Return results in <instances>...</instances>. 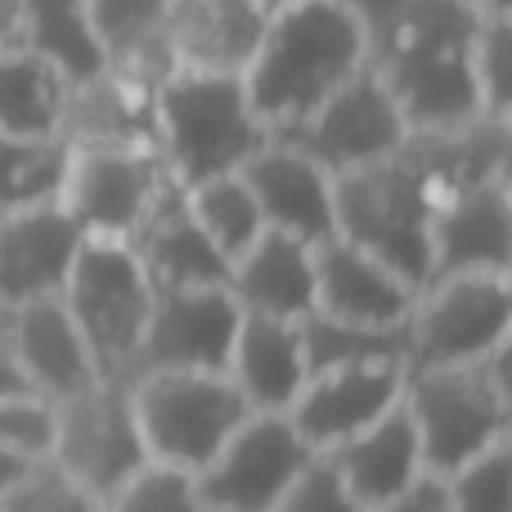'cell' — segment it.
Instances as JSON below:
<instances>
[{"instance_id":"1","label":"cell","mask_w":512,"mask_h":512,"mask_svg":"<svg viewBox=\"0 0 512 512\" xmlns=\"http://www.w3.org/2000/svg\"><path fill=\"white\" fill-rule=\"evenodd\" d=\"M364 63L369 32L342 0H288L265 18L261 41L239 77L252 117L270 140H279Z\"/></svg>"},{"instance_id":"2","label":"cell","mask_w":512,"mask_h":512,"mask_svg":"<svg viewBox=\"0 0 512 512\" xmlns=\"http://www.w3.org/2000/svg\"><path fill=\"white\" fill-rule=\"evenodd\" d=\"M436 203L441 189L400 144L391 158L333 176V234L423 288L432 265Z\"/></svg>"},{"instance_id":"3","label":"cell","mask_w":512,"mask_h":512,"mask_svg":"<svg viewBox=\"0 0 512 512\" xmlns=\"http://www.w3.org/2000/svg\"><path fill=\"white\" fill-rule=\"evenodd\" d=\"M400 405L423 445V468L432 477H450L459 463L512 436L508 351L468 364L405 369Z\"/></svg>"},{"instance_id":"4","label":"cell","mask_w":512,"mask_h":512,"mask_svg":"<svg viewBox=\"0 0 512 512\" xmlns=\"http://www.w3.org/2000/svg\"><path fill=\"white\" fill-rule=\"evenodd\" d=\"M158 153L180 185L239 171L270 135L248 108L239 72H171L153 95Z\"/></svg>"},{"instance_id":"5","label":"cell","mask_w":512,"mask_h":512,"mask_svg":"<svg viewBox=\"0 0 512 512\" xmlns=\"http://www.w3.org/2000/svg\"><path fill=\"white\" fill-rule=\"evenodd\" d=\"M59 301L68 306L90 364L104 382H131L144 324L153 310V283L122 239H81Z\"/></svg>"},{"instance_id":"6","label":"cell","mask_w":512,"mask_h":512,"mask_svg":"<svg viewBox=\"0 0 512 512\" xmlns=\"http://www.w3.org/2000/svg\"><path fill=\"white\" fill-rule=\"evenodd\" d=\"M126 391L149 463H167L180 472H203L234 427L252 414L225 373L162 369L140 373L126 382Z\"/></svg>"},{"instance_id":"7","label":"cell","mask_w":512,"mask_h":512,"mask_svg":"<svg viewBox=\"0 0 512 512\" xmlns=\"http://www.w3.org/2000/svg\"><path fill=\"white\" fill-rule=\"evenodd\" d=\"M409 364H468L508 351L512 279L508 274H441L427 279L405 319Z\"/></svg>"},{"instance_id":"8","label":"cell","mask_w":512,"mask_h":512,"mask_svg":"<svg viewBox=\"0 0 512 512\" xmlns=\"http://www.w3.org/2000/svg\"><path fill=\"white\" fill-rule=\"evenodd\" d=\"M45 463H54L95 504L113 499L149 463L131 391L122 382L99 378L77 396L54 400V445Z\"/></svg>"},{"instance_id":"9","label":"cell","mask_w":512,"mask_h":512,"mask_svg":"<svg viewBox=\"0 0 512 512\" xmlns=\"http://www.w3.org/2000/svg\"><path fill=\"white\" fill-rule=\"evenodd\" d=\"M171 180L176 176L158 149H68L54 203L86 239L126 243Z\"/></svg>"},{"instance_id":"10","label":"cell","mask_w":512,"mask_h":512,"mask_svg":"<svg viewBox=\"0 0 512 512\" xmlns=\"http://www.w3.org/2000/svg\"><path fill=\"white\" fill-rule=\"evenodd\" d=\"M405 135H409V126L400 117V104L391 99L387 81H382V72L373 63H364L297 131L279 135V140H288L292 149L315 158L328 176H342V171L391 158L405 144Z\"/></svg>"},{"instance_id":"11","label":"cell","mask_w":512,"mask_h":512,"mask_svg":"<svg viewBox=\"0 0 512 512\" xmlns=\"http://www.w3.org/2000/svg\"><path fill=\"white\" fill-rule=\"evenodd\" d=\"M310 454L288 414H248L207 468L194 472L198 499L207 512H274Z\"/></svg>"},{"instance_id":"12","label":"cell","mask_w":512,"mask_h":512,"mask_svg":"<svg viewBox=\"0 0 512 512\" xmlns=\"http://www.w3.org/2000/svg\"><path fill=\"white\" fill-rule=\"evenodd\" d=\"M468 36H432V41H409L396 50L369 54V63L382 72L391 99L400 104L409 131H450L472 117H481L477 77L468 59Z\"/></svg>"},{"instance_id":"13","label":"cell","mask_w":512,"mask_h":512,"mask_svg":"<svg viewBox=\"0 0 512 512\" xmlns=\"http://www.w3.org/2000/svg\"><path fill=\"white\" fill-rule=\"evenodd\" d=\"M239 301L230 288H171L153 292V310L144 324V342L135 355L131 382L140 373L189 369V373H225L234 333H239Z\"/></svg>"},{"instance_id":"14","label":"cell","mask_w":512,"mask_h":512,"mask_svg":"<svg viewBox=\"0 0 512 512\" xmlns=\"http://www.w3.org/2000/svg\"><path fill=\"white\" fill-rule=\"evenodd\" d=\"M405 391V364H351V369L306 373L297 400L283 414L315 454L351 441L369 423H378Z\"/></svg>"},{"instance_id":"15","label":"cell","mask_w":512,"mask_h":512,"mask_svg":"<svg viewBox=\"0 0 512 512\" xmlns=\"http://www.w3.org/2000/svg\"><path fill=\"white\" fill-rule=\"evenodd\" d=\"M508 270H512L508 176L445 194L432 216V265H427V279H441V274H508Z\"/></svg>"},{"instance_id":"16","label":"cell","mask_w":512,"mask_h":512,"mask_svg":"<svg viewBox=\"0 0 512 512\" xmlns=\"http://www.w3.org/2000/svg\"><path fill=\"white\" fill-rule=\"evenodd\" d=\"M239 176L248 180L265 230H283L301 243L333 239V176L315 158L288 140H265Z\"/></svg>"},{"instance_id":"17","label":"cell","mask_w":512,"mask_h":512,"mask_svg":"<svg viewBox=\"0 0 512 512\" xmlns=\"http://www.w3.org/2000/svg\"><path fill=\"white\" fill-rule=\"evenodd\" d=\"M0 337L14 351L27 387L45 400H68L99 382L90 351L59 297H36L0 310Z\"/></svg>"},{"instance_id":"18","label":"cell","mask_w":512,"mask_h":512,"mask_svg":"<svg viewBox=\"0 0 512 512\" xmlns=\"http://www.w3.org/2000/svg\"><path fill=\"white\" fill-rule=\"evenodd\" d=\"M86 234L59 203L0 212V310L36 297H59Z\"/></svg>"},{"instance_id":"19","label":"cell","mask_w":512,"mask_h":512,"mask_svg":"<svg viewBox=\"0 0 512 512\" xmlns=\"http://www.w3.org/2000/svg\"><path fill=\"white\" fill-rule=\"evenodd\" d=\"M418 288L346 239L315 243V310L351 324H405Z\"/></svg>"},{"instance_id":"20","label":"cell","mask_w":512,"mask_h":512,"mask_svg":"<svg viewBox=\"0 0 512 512\" xmlns=\"http://www.w3.org/2000/svg\"><path fill=\"white\" fill-rule=\"evenodd\" d=\"M135 261L144 265L153 292H171V288H225L230 279V261L212 248L203 230L194 225L185 207V185L171 180L158 194V203L149 207L131 239Z\"/></svg>"},{"instance_id":"21","label":"cell","mask_w":512,"mask_h":512,"mask_svg":"<svg viewBox=\"0 0 512 512\" xmlns=\"http://www.w3.org/2000/svg\"><path fill=\"white\" fill-rule=\"evenodd\" d=\"M54 140L63 149H158L153 95L117 77L113 68L68 81Z\"/></svg>"},{"instance_id":"22","label":"cell","mask_w":512,"mask_h":512,"mask_svg":"<svg viewBox=\"0 0 512 512\" xmlns=\"http://www.w3.org/2000/svg\"><path fill=\"white\" fill-rule=\"evenodd\" d=\"M225 288L243 315L306 319L315 310V243H301L283 230H261L252 248L230 261Z\"/></svg>"},{"instance_id":"23","label":"cell","mask_w":512,"mask_h":512,"mask_svg":"<svg viewBox=\"0 0 512 512\" xmlns=\"http://www.w3.org/2000/svg\"><path fill=\"white\" fill-rule=\"evenodd\" d=\"M225 378L243 396L252 414H283L306 382V351H301L297 319L243 315L234 333Z\"/></svg>"},{"instance_id":"24","label":"cell","mask_w":512,"mask_h":512,"mask_svg":"<svg viewBox=\"0 0 512 512\" xmlns=\"http://www.w3.org/2000/svg\"><path fill=\"white\" fill-rule=\"evenodd\" d=\"M104 68L126 77L131 86L158 95V86L180 72L167 36V0H81Z\"/></svg>"},{"instance_id":"25","label":"cell","mask_w":512,"mask_h":512,"mask_svg":"<svg viewBox=\"0 0 512 512\" xmlns=\"http://www.w3.org/2000/svg\"><path fill=\"white\" fill-rule=\"evenodd\" d=\"M328 463L337 468V477L346 481L360 508H378L387 499H396L400 490H409L418 477H427L423 468V445L409 423L405 405H391L378 423H369L364 432H355L351 441L324 450Z\"/></svg>"},{"instance_id":"26","label":"cell","mask_w":512,"mask_h":512,"mask_svg":"<svg viewBox=\"0 0 512 512\" xmlns=\"http://www.w3.org/2000/svg\"><path fill=\"white\" fill-rule=\"evenodd\" d=\"M265 18L256 0H167L176 63L189 72H243Z\"/></svg>"},{"instance_id":"27","label":"cell","mask_w":512,"mask_h":512,"mask_svg":"<svg viewBox=\"0 0 512 512\" xmlns=\"http://www.w3.org/2000/svg\"><path fill=\"white\" fill-rule=\"evenodd\" d=\"M63 99H68V77L45 54L27 45L0 50V131L23 140H54Z\"/></svg>"},{"instance_id":"28","label":"cell","mask_w":512,"mask_h":512,"mask_svg":"<svg viewBox=\"0 0 512 512\" xmlns=\"http://www.w3.org/2000/svg\"><path fill=\"white\" fill-rule=\"evenodd\" d=\"M306 373L351 369V364H409L405 324H351V319H328L310 310L297 319Z\"/></svg>"},{"instance_id":"29","label":"cell","mask_w":512,"mask_h":512,"mask_svg":"<svg viewBox=\"0 0 512 512\" xmlns=\"http://www.w3.org/2000/svg\"><path fill=\"white\" fill-rule=\"evenodd\" d=\"M185 207L225 261L248 252L256 243V234L265 230L261 207H256L248 180H243L239 171H225V176H207V180H198V185H185Z\"/></svg>"},{"instance_id":"30","label":"cell","mask_w":512,"mask_h":512,"mask_svg":"<svg viewBox=\"0 0 512 512\" xmlns=\"http://www.w3.org/2000/svg\"><path fill=\"white\" fill-rule=\"evenodd\" d=\"M27 50L45 54L68 81L104 68L81 0H27Z\"/></svg>"},{"instance_id":"31","label":"cell","mask_w":512,"mask_h":512,"mask_svg":"<svg viewBox=\"0 0 512 512\" xmlns=\"http://www.w3.org/2000/svg\"><path fill=\"white\" fill-rule=\"evenodd\" d=\"M68 167V149L59 140H23L0 131V212L54 203Z\"/></svg>"},{"instance_id":"32","label":"cell","mask_w":512,"mask_h":512,"mask_svg":"<svg viewBox=\"0 0 512 512\" xmlns=\"http://www.w3.org/2000/svg\"><path fill=\"white\" fill-rule=\"evenodd\" d=\"M472 77H477L481 108L490 117H512V9L508 0H486L481 23L468 45Z\"/></svg>"},{"instance_id":"33","label":"cell","mask_w":512,"mask_h":512,"mask_svg":"<svg viewBox=\"0 0 512 512\" xmlns=\"http://www.w3.org/2000/svg\"><path fill=\"white\" fill-rule=\"evenodd\" d=\"M441 486L450 512H512V436L459 463Z\"/></svg>"},{"instance_id":"34","label":"cell","mask_w":512,"mask_h":512,"mask_svg":"<svg viewBox=\"0 0 512 512\" xmlns=\"http://www.w3.org/2000/svg\"><path fill=\"white\" fill-rule=\"evenodd\" d=\"M99 512H207L198 499L194 472L167 468V463H144L113 499H104Z\"/></svg>"},{"instance_id":"35","label":"cell","mask_w":512,"mask_h":512,"mask_svg":"<svg viewBox=\"0 0 512 512\" xmlns=\"http://www.w3.org/2000/svg\"><path fill=\"white\" fill-rule=\"evenodd\" d=\"M54 445V400L36 391L0 400V450L18 454L27 463H45Z\"/></svg>"},{"instance_id":"36","label":"cell","mask_w":512,"mask_h":512,"mask_svg":"<svg viewBox=\"0 0 512 512\" xmlns=\"http://www.w3.org/2000/svg\"><path fill=\"white\" fill-rule=\"evenodd\" d=\"M0 512H99V504L54 463H32L27 477L0 499Z\"/></svg>"},{"instance_id":"37","label":"cell","mask_w":512,"mask_h":512,"mask_svg":"<svg viewBox=\"0 0 512 512\" xmlns=\"http://www.w3.org/2000/svg\"><path fill=\"white\" fill-rule=\"evenodd\" d=\"M274 512H364V508H360V499L346 490V481L337 477L328 454H310V463L292 477V486L283 490Z\"/></svg>"},{"instance_id":"38","label":"cell","mask_w":512,"mask_h":512,"mask_svg":"<svg viewBox=\"0 0 512 512\" xmlns=\"http://www.w3.org/2000/svg\"><path fill=\"white\" fill-rule=\"evenodd\" d=\"M342 5L360 18V27L369 32V41H373L378 32H387V27L396 23V14L409 5V0H342Z\"/></svg>"},{"instance_id":"39","label":"cell","mask_w":512,"mask_h":512,"mask_svg":"<svg viewBox=\"0 0 512 512\" xmlns=\"http://www.w3.org/2000/svg\"><path fill=\"white\" fill-rule=\"evenodd\" d=\"M27 45V0H0V50Z\"/></svg>"},{"instance_id":"40","label":"cell","mask_w":512,"mask_h":512,"mask_svg":"<svg viewBox=\"0 0 512 512\" xmlns=\"http://www.w3.org/2000/svg\"><path fill=\"white\" fill-rule=\"evenodd\" d=\"M18 391H32V387H27V378H23V369H18L14 351H9L5 337H0V400L18 396Z\"/></svg>"},{"instance_id":"41","label":"cell","mask_w":512,"mask_h":512,"mask_svg":"<svg viewBox=\"0 0 512 512\" xmlns=\"http://www.w3.org/2000/svg\"><path fill=\"white\" fill-rule=\"evenodd\" d=\"M27 468H32V463H27V459H18V454L0 450V499H5L9 490H14L18 481L27 477Z\"/></svg>"},{"instance_id":"42","label":"cell","mask_w":512,"mask_h":512,"mask_svg":"<svg viewBox=\"0 0 512 512\" xmlns=\"http://www.w3.org/2000/svg\"><path fill=\"white\" fill-rule=\"evenodd\" d=\"M256 5H261L265 14H274V9H283V5H288V0H256Z\"/></svg>"},{"instance_id":"43","label":"cell","mask_w":512,"mask_h":512,"mask_svg":"<svg viewBox=\"0 0 512 512\" xmlns=\"http://www.w3.org/2000/svg\"><path fill=\"white\" fill-rule=\"evenodd\" d=\"M472 5H486V0H472Z\"/></svg>"}]
</instances>
